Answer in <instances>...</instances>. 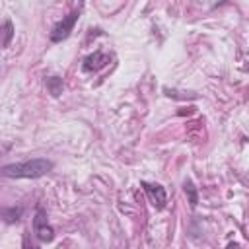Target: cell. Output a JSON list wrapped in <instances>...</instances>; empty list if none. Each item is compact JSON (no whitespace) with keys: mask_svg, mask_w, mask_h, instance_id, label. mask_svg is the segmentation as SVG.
Instances as JSON below:
<instances>
[{"mask_svg":"<svg viewBox=\"0 0 249 249\" xmlns=\"http://www.w3.org/2000/svg\"><path fill=\"white\" fill-rule=\"evenodd\" d=\"M53 169V161L47 158H33L27 161H19V163H10L2 167V175L4 177H12V179H37L47 175Z\"/></svg>","mask_w":249,"mask_h":249,"instance_id":"6da1fadb","label":"cell"},{"mask_svg":"<svg viewBox=\"0 0 249 249\" xmlns=\"http://www.w3.org/2000/svg\"><path fill=\"white\" fill-rule=\"evenodd\" d=\"M78 18H80V12H78V10H72L68 16H64V18L53 27V31H51V41H53V43H60V41L68 39L70 33H72V29H74V25H76V21H78Z\"/></svg>","mask_w":249,"mask_h":249,"instance_id":"7a4b0ae2","label":"cell"},{"mask_svg":"<svg viewBox=\"0 0 249 249\" xmlns=\"http://www.w3.org/2000/svg\"><path fill=\"white\" fill-rule=\"evenodd\" d=\"M33 233H35V237H37L39 241H45V243H49V241L54 239V230H53V226L49 224L47 212H45L43 208H39V210L35 212V218H33Z\"/></svg>","mask_w":249,"mask_h":249,"instance_id":"3957f363","label":"cell"},{"mask_svg":"<svg viewBox=\"0 0 249 249\" xmlns=\"http://www.w3.org/2000/svg\"><path fill=\"white\" fill-rule=\"evenodd\" d=\"M142 187H144V191H146L150 202H152L158 210L165 208V204H167V193H165V189H163L160 183H148V181H142Z\"/></svg>","mask_w":249,"mask_h":249,"instance_id":"277c9868","label":"cell"},{"mask_svg":"<svg viewBox=\"0 0 249 249\" xmlns=\"http://www.w3.org/2000/svg\"><path fill=\"white\" fill-rule=\"evenodd\" d=\"M109 62V56L105 54V53H93V54H89V56H86V60H84V64H82V68L86 70V72H95V70H99V68H103L105 64Z\"/></svg>","mask_w":249,"mask_h":249,"instance_id":"5b68a950","label":"cell"},{"mask_svg":"<svg viewBox=\"0 0 249 249\" xmlns=\"http://www.w3.org/2000/svg\"><path fill=\"white\" fill-rule=\"evenodd\" d=\"M2 214H4V220H6L8 224H12V222H18V220H19L21 208H19V206H18V208H16V206H14V208H4Z\"/></svg>","mask_w":249,"mask_h":249,"instance_id":"8992f818","label":"cell"},{"mask_svg":"<svg viewBox=\"0 0 249 249\" xmlns=\"http://www.w3.org/2000/svg\"><path fill=\"white\" fill-rule=\"evenodd\" d=\"M185 193L189 195V202H191V206H196L198 198H196V189H195L193 181H185Z\"/></svg>","mask_w":249,"mask_h":249,"instance_id":"52a82bcc","label":"cell"},{"mask_svg":"<svg viewBox=\"0 0 249 249\" xmlns=\"http://www.w3.org/2000/svg\"><path fill=\"white\" fill-rule=\"evenodd\" d=\"M2 29H4V47H10V41H12V35H14V25H12V21H4V25H2Z\"/></svg>","mask_w":249,"mask_h":249,"instance_id":"ba28073f","label":"cell"},{"mask_svg":"<svg viewBox=\"0 0 249 249\" xmlns=\"http://www.w3.org/2000/svg\"><path fill=\"white\" fill-rule=\"evenodd\" d=\"M21 249H41L37 243H33L31 241V237H29V233H25L23 235V243H21Z\"/></svg>","mask_w":249,"mask_h":249,"instance_id":"9c48e42d","label":"cell"}]
</instances>
